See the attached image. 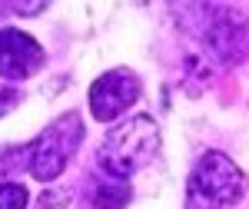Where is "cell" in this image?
Listing matches in <instances>:
<instances>
[{"label":"cell","instance_id":"6da1fadb","mask_svg":"<svg viewBox=\"0 0 249 209\" xmlns=\"http://www.w3.org/2000/svg\"><path fill=\"white\" fill-rule=\"evenodd\" d=\"M156 150H160L156 120L153 116H133L107 133L96 159H100V170H107L113 179H130L133 173L150 166Z\"/></svg>","mask_w":249,"mask_h":209},{"label":"cell","instance_id":"7a4b0ae2","mask_svg":"<svg viewBox=\"0 0 249 209\" xmlns=\"http://www.w3.org/2000/svg\"><path fill=\"white\" fill-rule=\"evenodd\" d=\"M246 190V176L226 153L210 150L193 166L186 183V209H226L239 203Z\"/></svg>","mask_w":249,"mask_h":209},{"label":"cell","instance_id":"3957f363","mask_svg":"<svg viewBox=\"0 0 249 209\" xmlns=\"http://www.w3.org/2000/svg\"><path fill=\"white\" fill-rule=\"evenodd\" d=\"M80 136H83L80 116L77 113L63 116L60 123H53L47 133L37 136V139L27 146V170L34 173L40 183L57 179L60 173L67 170V163H70V156L77 150Z\"/></svg>","mask_w":249,"mask_h":209},{"label":"cell","instance_id":"277c9868","mask_svg":"<svg viewBox=\"0 0 249 209\" xmlns=\"http://www.w3.org/2000/svg\"><path fill=\"white\" fill-rule=\"evenodd\" d=\"M140 100V80L130 70H110L90 87V113L100 123H110L123 110H130Z\"/></svg>","mask_w":249,"mask_h":209},{"label":"cell","instance_id":"5b68a950","mask_svg":"<svg viewBox=\"0 0 249 209\" xmlns=\"http://www.w3.org/2000/svg\"><path fill=\"white\" fill-rule=\"evenodd\" d=\"M40 67H43V47L17 27H3L0 30V76L3 80H27Z\"/></svg>","mask_w":249,"mask_h":209},{"label":"cell","instance_id":"8992f818","mask_svg":"<svg viewBox=\"0 0 249 209\" xmlns=\"http://www.w3.org/2000/svg\"><path fill=\"white\" fill-rule=\"evenodd\" d=\"M130 203V186L123 183H103L93 196V209H123Z\"/></svg>","mask_w":249,"mask_h":209},{"label":"cell","instance_id":"52a82bcc","mask_svg":"<svg viewBox=\"0 0 249 209\" xmlns=\"http://www.w3.org/2000/svg\"><path fill=\"white\" fill-rule=\"evenodd\" d=\"M0 209H27V190L20 183H3L0 186Z\"/></svg>","mask_w":249,"mask_h":209},{"label":"cell","instance_id":"ba28073f","mask_svg":"<svg viewBox=\"0 0 249 209\" xmlns=\"http://www.w3.org/2000/svg\"><path fill=\"white\" fill-rule=\"evenodd\" d=\"M17 103H20V90L0 83V116H7L10 110H17Z\"/></svg>","mask_w":249,"mask_h":209}]
</instances>
